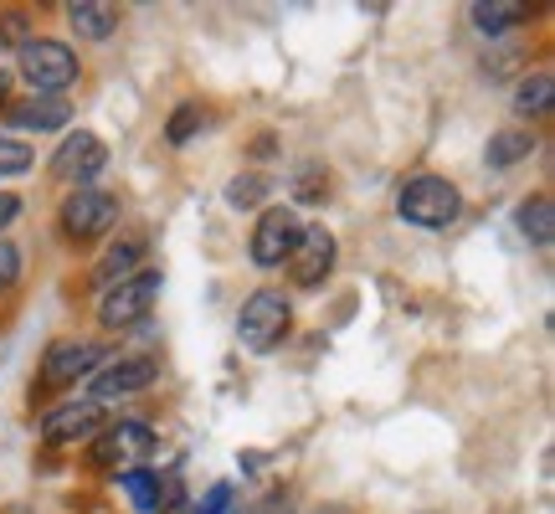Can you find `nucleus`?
I'll return each instance as SVG.
<instances>
[{"instance_id": "f257e3e1", "label": "nucleus", "mask_w": 555, "mask_h": 514, "mask_svg": "<svg viewBox=\"0 0 555 514\" xmlns=\"http://www.w3.org/2000/svg\"><path fill=\"white\" fill-rule=\"evenodd\" d=\"M397 217L406 227H422V232H448L457 217H463V191H457L448 176H433L422 170L397 191Z\"/></svg>"}, {"instance_id": "f03ea898", "label": "nucleus", "mask_w": 555, "mask_h": 514, "mask_svg": "<svg viewBox=\"0 0 555 514\" xmlns=\"http://www.w3.org/2000/svg\"><path fill=\"white\" fill-rule=\"evenodd\" d=\"M294 330V298L283 294V288H258V294H247L237 314V339L247 356H273L278 345L288 339Z\"/></svg>"}, {"instance_id": "7ed1b4c3", "label": "nucleus", "mask_w": 555, "mask_h": 514, "mask_svg": "<svg viewBox=\"0 0 555 514\" xmlns=\"http://www.w3.org/2000/svg\"><path fill=\"white\" fill-rule=\"evenodd\" d=\"M155 427L144 422V416H119V422H108L93 442H88V463L99 468V474H129V468H144L150 453H155Z\"/></svg>"}, {"instance_id": "20e7f679", "label": "nucleus", "mask_w": 555, "mask_h": 514, "mask_svg": "<svg viewBox=\"0 0 555 514\" xmlns=\"http://www.w3.org/2000/svg\"><path fill=\"white\" fill-rule=\"evenodd\" d=\"M16 73L31 82V93H62L82 78V62L57 37H26L16 47Z\"/></svg>"}, {"instance_id": "39448f33", "label": "nucleus", "mask_w": 555, "mask_h": 514, "mask_svg": "<svg viewBox=\"0 0 555 514\" xmlns=\"http://www.w3.org/2000/svg\"><path fill=\"white\" fill-rule=\"evenodd\" d=\"M159 288H165V278H159L155 268H144V273L124 278V283H108V288L99 294V330L119 335V330H134V324H144V319H150V309H155Z\"/></svg>"}, {"instance_id": "423d86ee", "label": "nucleus", "mask_w": 555, "mask_h": 514, "mask_svg": "<svg viewBox=\"0 0 555 514\" xmlns=\"http://www.w3.org/2000/svg\"><path fill=\"white\" fill-rule=\"evenodd\" d=\"M119 217H124V206L114 191H73V196L62 201L57 227H62V237L82 247V242L108 237V232L119 227Z\"/></svg>"}, {"instance_id": "0eeeda50", "label": "nucleus", "mask_w": 555, "mask_h": 514, "mask_svg": "<svg viewBox=\"0 0 555 514\" xmlns=\"http://www.w3.org/2000/svg\"><path fill=\"white\" fill-rule=\"evenodd\" d=\"M298 232H304L298 206H262V211H258V227H253V242H247L253 268H262V273L283 268V262L294 257V247H298Z\"/></svg>"}, {"instance_id": "6e6552de", "label": "nucleus", "mask_w": 555, "mask_h": 514, "mask_svg": "<svg viewBox=\"0 0 555 514\" xmlns=\"http://www.w3.org/2000/svg\"><path fill=\"white\" fill-rule=\"evenodd\" d=\"M47 170H52L62 185H73V191H93V180L108 170V144H103L93 129L62 134V144L52 150V159H47Z\"/></svg>"}, {"instance_id": "1a4fd4ad", "label": "nucleus", "mask_w": 555, "mask_h": 514, "mask_svg": "<svg viewBox=\"0 0 555 514\" xmlns=\"http://www.w3.org/2000/svg\"><path fill=\"white\" fill-rule=\"evenodd\" d=\"M108 360V345L103 339H78V335H62L47 345L41 356V386H78L99 371Z\"/></svg>"}, {"instance_id": "9d476101", "label": "nucleus", "mask_w": 555, "mask_h": 514, "mask_svg": "<svg viewBox=\"0 0 555 514\" xmlns=\"http://www.w3.org/2000/svg\"><path fill=\"white\" fill-rule=\"evenodd\" d=\"M159 381V360L155 356H114L103 360L99 371L88 376V401H119V396H139Z\"/></svg>"}, {"instance_id": "9b49d317", "label": "nucleus", "mask_w": 555, "mask_h": 514, "mask_svg": "<svg viewBox=\"0 0 555 514\" xmlns=\"http://www.w3.org/2000/svg\"><path fill=\"white\" fill-rule=\"evenodd\" d=\"M335 262H339L335 232H330L324 221H314V227H304V232H298V247H294V257H288L283 268H288V278H294V288H324L330 273H335Z\"/></svg>"}, {"instance_id": "f8f14e48", "label": "nucleus", "mask_w": 555, "mask_h": 514, "mask_svg": "<svg viewBox=\"0 0 555 514\" xmlns=\"http://www.w3.org/2000/svg\"><path fill=\"white\" fill-rule=\"evenodd\" d=\"M108 427V412L99 401H62L37 422V433L47 448H73V442H93Z\"/></svg>"}, {"instance_id": "ddd939ff", "label": "nucleus", "mask_w": 555, "mask_h": 514, "mask_svg": "<svg viewBox=\"0 0 555 514\" xmlns=\"http://www.w3.org/2000/svg\"><path fill=\"white\" fill-rule=\"evenodd\" d=\"M73 119V103L62 93H26V103H11L5 108V124L21 129V134H57Z\"/></svg>"}, {"instance_id": "4468645a", "label": "nucleus", "mask_w": 555, "mask_h": 514, "mask_svg": "<svg viewBox=\"0 0 555 514\" xmlns=\"http://www.w3.org/2000/svg\"><path fill=\"white\" fill-rule=\"evenodd\" d=\"M144 257H150V242H144V232H124L119 242H108V253H103L99 268H93L99 288H108V283H124V278L144 273Z\"/></svg>"}, {"instance_id": "2eb2a0df", "label": "nucleus", "mask_w": 555, "mask_h": 514, "mask_svg": "<svg viewBox=\"0 0 555 514\" xmlns=\"http://www.w3.org/2000/svg\"><path fill=\"white\" fill-rule=\"evenodd\" d=\"M67 26L82 41H103L119 31V5H108V0H73L67 5Z\"/></svg>"}, {"instance_id": "dca6fc26", "label": "nucleus", "mask_w": 555, "mask_h": 514, "mask_svg": "<svg viewBox=\"0 0 555 514\" xmlns=\"http://www.w3.org/2000/svg\"><path fill=\"white\" fill-rule=\"evenodd\" d=\"M515 227H519V237H530L535 247H551L555 242V201L545 196V191L525 196L515 211Z\"/></svg>"}, {"instance_id": "f3484780", "label": "nucleus", "mask_w": 555, "mask_h": 514, "mask_svg": "<svg viewBox=\"0 0 555 514\" xmlns=\"http://www.w3.org/2000/svg\"><path fill=\"white\" fill-rule=\"evenodd\" d=\"M530 16H535V5H525V0H478L474 5V26L483 37L515 31V26H525Z\"/></svg>"}, {"instance_id": "a211bd4d", "label": "nucleus", "mask_w": 555, "mask_h": 514, "mask_svg": "<svg viewBox=\"0 0 555 514\" xmlns=\"http://www.w3.org/2000/svg\"><path fill=\"white\" fill-rule=\"evenodd\" d=\"M119 489L139 514H165V478H159L155 468H129V474H119Z\"/></svg>"}, {"instance_id": "6ab92c4d", "label": "nucleus", "mask_w": 555, "mask_h": 514, "mask_svg": "<svg viewBox=\"0 0 555 514\" xmlns=\"http://www.w3.org/2000/svg\"><path fill=\"white\" fill-rule=\"evenodd\" d=\"M535 155V134L530 129H499V134H489V150H483V165L489 170H509V165H519V159Z\"/></svg>"}, {"instance_id": "aec40b11", "label": "nucleus", "mask_w": 555, "mask_h": 514, "mask_svg": "<svg viewBox=\"0 0 555 514\" xmlns=\"http://www.w3.org/2000/svg\"><path fill=\"white\" fill-rule=\"evenodd\" d=\"M551 93H555V78L540 67V73H530V78H519L515 88V114H525V119H540V114H551Z\"/></svg>"}, {"instance_id": "412c9836", "label": "nucleus", "mask_w": 555, "mask_h": 514, "mask_svg": "<svg viewBox=\"0 0 555 514\" xmlns=\"http://www.w3.org/2000/svg\"><path fill=\"white\" fill-rule=\"evenodd\" d=\"M206 129V114H201V103H180L176 114L165 119V144H176V150H185L191 139Z\"/></svg>"}, {"instance_id": "4be33fe9", "label": "nucleus", "mask_w": 555, "mask_h": 514, "mask_svg": "<svg viewBox=\"0 0 555 514\" xmlns=\"http://www.w3.org/2000/svg\"><path fill=\"white\" fill-rule=\"evenodd\" d=\"M31 165H37V150H31L26 139H16V134H0V180L26 176Z\"/></svg>"}, {"instance_id": "5701e85b", "label": "nucleus", "mask_w": 555, "mask_h": 514, "mask_svg": "<svg viewBox=\"0 0 555 514\" xmlns=\"http://www.w3.org/2000/svg\"><path fill=\"white\" fill-rule=\"evenodd\" d=\"M232 514H298V510H294V494H288L283 484H273V489H262V494L242 499Z\"/></svg>"}, {"instance_id": "b1692460", "label": "nucleus", "mask_w": 555, "mask_h": 514, "mask_svg": "<svg viewBox=\"0 0 555 514\" xmlns=\"http://www.w3.org/2000/svg\"><path fill=\"white\" fill-rule=\"evenodd\" d=\"M268 185H273V180L268 176H258V170H247V176H237L232 180V185H227V206H258L262 196H268Z\"/></svg>"}, {"instance_id": "393cba45", "label": "nucleus", "mask_w": 555, "mask_h": 514, "mask_svg": "<svg viewBox=\"0 0 555 514\" xmlns=\"http://www.w3.org/2000/svg\"><path fill=\"white\" fill-rule=\"evenodd\" d=\"M21 268H26V257H21L16 242H5L0 237V294H11L21 283Z\"/></svg>"}, {"instance_id": "a878e982", "label": "nucleus", "mask_w": 555, "mask_h": 514, "mask_svg": "<svg viewBox=\"0 0 555 514\" xmlns=\"http://www.w3.org/2000/svg\"><path fill=\"white\" fill-rule=\"evenodd\" d=\"M191 514H232V484H211L206 499H201Z\"/></svg>"}, {"instance_id": "bb28decb", "label": "nucleus", "mask_w": 555, "mask_h": 514, "mask_svg": "<svg viewBox=\"0 0 555 514\" xmlns=\"http://www.w3.org/2000/svg\"><path fill=\"white\" fill-rule=\"evenodd\" d=\"M26 41V11H5L0 16V47H21Z\"/></svg>"}, {"instance_id": "cd10ccee", "label": "nucleus", "mask_w": 555, "mask_h": 514, "mask_svg": "<svg viewBox=\"0 0 555 514\" xmlns=\"http://www.w3.org/2000/svg\"><path fill=\"white\" fill-rule=\"evenodd\" d=\"M16 217H21V196H16V191H5V185H0V232H5V227H11Z\"/></svg>"}, {"instance_id": "c85d7f7f", "label": "nucleus", "mask_w": 555, "mask_h": 514, "mask_svg": "<svg viewBox=\"0 0 555 514\" xmlns=\"http://www.w3.org/2000/svg\"><path fill=\"white\" fill-rule=\"evenodd\" d=\"M5 88H11V73L0 67V108H5Z\"/></svg>"}]
</instances>
